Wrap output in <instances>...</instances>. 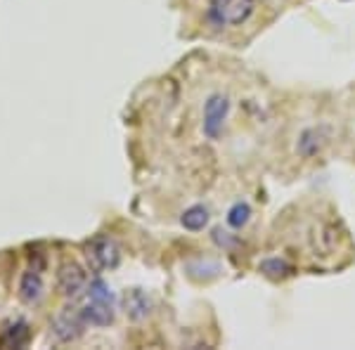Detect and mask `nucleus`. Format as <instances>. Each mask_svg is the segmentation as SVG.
<instances>
[{
  "instance_id": "obj_14",
  "label": "nucleus",
  "mask_w": 355,
  "mask_h": 350,
  "mask_svg": "<svg viewBox=\"0 0 355 350\" xmlns=\"http://www.w3.org/2000/svg\"><path fill=\"white\" fill-rule=\"evenodd\" d=\"M88 296H90V301H100V303H110V306H114V291L110 289V284L100 277L88 284Z\"/></svg>"
},
{
  "instance_id": "obj_7",
  "label": "nucleus",
  "mask_w": 355,
  "mask_h": 350,
  "mask_svg": "<svg viewBox=\"0 0 355 350\" xmlns=\"http://www.w3.org/2000/svg\"><path fill=\"white\" fill-rule=\"evenodd\" d=\"M43 294H45V282L41 277V270H36V268L26 270L19 279V289H17L19 301L26 303V306H36V303L43 298Z\"/></svg>"
},
{
  "instance_id": "obj_3",
  "label": "nucleus",
  "mask_w": 355,
  "mask_h": 350,
  "mask_svg": "<svg viewBox=\"0 0 355 350\" xmlns=\"http://www.w3.org/2000/svg\"><path fill=\"white\" fill-rule=\"evenodd\" d=\"M57 289L64 298H81L85 291H88V274L85 270L73 261L62 263L60 270H57Z\"/></svg>"
},
{
  "instance_id": "obj_4",
  "label": "nucleus",
  "mask_w": 355,
  "mask_h": 350,
  "mask_svg": "<svg viewBox=\"0 0 355 350\" xmlns=\"http://www.w3.org/2000/svg\"><path fill=\"white\" fill-rule=\"evenodd\" d=\"M227 114H230V100L220 93L211 95L204 105V123H202L204 135L211 137V140H216V137L223 133V125H225Z\"/></svg>"
},
{
  "instance_id": "obj_8",
  "label": "nucleus",
  "mask_w": 355,
  "mask_h": 350,
  "mask_svg": "<svg viewBox=\"0 0 355 350\" xmlns=\"http://www.w3.org/2000/svg\"><path fill=\"white\" fill-rule=\"evenodd\" d=\"M121 303H123V313L128 315V320H133V322H142V320H147L152 313V298L142 289L125 291Z\"/></svg>"
},
{
  "instance_id": "obj_1",
  "label": "nucleus",
  "mask_w": 355,
  "mask_h": 350,
  "mask_svg": "<svg viewBox=\"0 0 355 350\" xmlns=\"http://www.w3.org/2000/svg\"><path fill=\"white\" fill-rule=\"evenodd\" d=\"M85 258H88L90 270H95V272H107V270H114L121 263V249H119V244L114 242V239L100 234V237L90 239V242L85 244Z\"/></svg>"
},
{
  "instance_id": "obj_6",
  "label": "nucleus",
  "mask_w": 355,
  "mask_h": 350,
  "mask_svg": "<svg viewBox=\"0 0 355 350\" xmlns=\"http://www.w3.org/2000/svg\"><path fill=\"white\" fill-rule=\"evenodd\" d=\"M85 326H88V324L83 322V317L78 313H60L53 320L50 329H53V336L60 343H73V341H78V338L83 336Z\"/></svg>"
},
{
  "instance_id": "obj_9",
  "label": "nucleus",
  "mask_w": 355,
  "mask_h": 350,
  "mask_svg": "<svg viewBox=\"0 0 355 350\" xmlns=\"http://www.w3.org/2000/svg\"><path fill=\"white\" fill-rule=\"evenodd\" d=\"M78 315H81L83 322L90 326H110L114 322V306L100 303V301H88L78 310Z\"/></svg>"
},
{
  "instance_id": "obj_12",
  "label": "nucleus",
  "mask_w": 355,
  "mask_h": 350,
  "mask_svg": "<svg viewBox=\"0 0 355 350\" xmlns=\"http://www.w3.org/2000/svg\"><path fill=\"white\" fill-rule=\"evenodd\" d=\"M180 222H182V227L190 229V232H199V229H204L209 225V209H206V206H190V209L180 216Z\"/></svg>"
},
{
  "instance_id": "obj_13",
  "label": "nucleus",
  "mask_w": 355,
  "mask_h": 350,
  "mask_svg": "<svg viewBox=\"0 0 355 350\" xmlns=\"http://www.w3.org/2000/svg\"><path fill=\"white\" fill-rule=\"evenodd\" d=\"M249 220H251V206L246 202H237L227 211V225L234 229H242Z\"/></svg>"
},
{
  "instance_id": "obj_11",
  "label": "nucleus",
  "mask_w": 355,
  "mask_h": 350,
  "mask_svg": "<svg viewBox=\"0 0 355 350\" xmlns=\"http://www.w3.org/2000/svg\"><path fill=\"white\" fill-rule=\"evenodd\" d=\"M28 336H31V331H28V324L21 322V320H17L8 326V329L3 331V338H0V343L8 348H24L28 343Z\"/></svg>"
},
{
  "instance_id": "obj_10",
  "label": "nucleus",
  "mask_w": 355,
  "mask_h": 350,
  "mask_svg": "<svg viewBox=\"0 0 355 350\" xmlns=\"http://www.w3.org/2000/svg\"><path fill=\"white\" fill-rule=\"evenodd\" d=\"M259 270H261V274H266L272 282H282V279L294 274V265L284 261V258H266V261H261Z\"/></svg>"
},
{
  "instance_id": "obj_2",
  "label": "nucleus",
  "mask_w": 355,
  "mask_h": 350,
  "mask_svg": "<svg viewBox=\"0 0 355 350\" xmlns=\"http://www.w3.org/2000/svg\"><path fill=\"white\" fill-rule=\"evenodd\" d=\"M256 10V0H211V19L218 26H242Z\"/></svg>"
},
{
  "instance_id": "obj_5",
  "label": "nucleus",
  "mask_w": 355,
  "mask_h": 350,
  "mask_svg": "<svg viewBox=\"0 0 355 350\" xmlns=\"http://www.w3.org/2000/svg\"><path fill=\"white\" fill-rule=\"evenodd\" d=\"M331 140V130L327 125H313V128H306L299 135V142H296V152L303 159H315L318 154L324 152V147L329 145Z\"/></svg>"
}]
</instances>
